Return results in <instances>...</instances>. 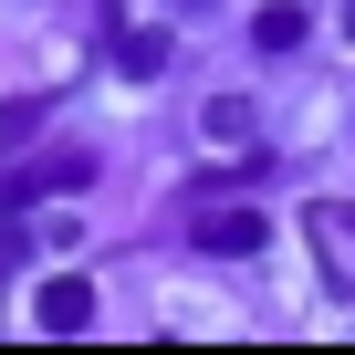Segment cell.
<instances>
[{
    "label": "cell",
    "instance_id": "6da1fadb",
    "mask_svg": "<svg viewBox=\"0 0 355 355\" xmlns=\"http://www.w3.org/2000/svg\"><path fill=\"white\" fill-rule=\"evenodd\" d=\"M189 241H199V251H220V261H251V251L272 241V220H261V209H241V199H220V209L199 199V209H189Z\"/></svg>",
    "mask_w": 355,
    "mask_h": 355
},
{
    "label": "cell",
    "instance_id": "7a4b0ae2",
    "mask_svg": "<svg viewBox=\"0 0 355 355\" xmlns=\"http://www.w3.org/2000/svg\"><path fill=\"white\" fill-rule=\"evenodd\" d=\"M32 313H42V334H84V324H94V282H42Z\"/></svg>",
    "mask_w": 355,
    "mask_h": 355
},
{
    "label": "cell",
    "instance_id": "3957f363",
    "mask_svg": "<svg viewBox=\"0 0 355 355\" xmlns=\"http://www.w3.org/2000/svg\"><path fill=\"white\" fill-rule=\"evenodd\" d=\"M84 178H94V157H84V146H63V157H42V167H21V178H11V199H42V189H84Z\"/></svg>",
    "mask_w": 355,
    "mask_h": 355
},
{
    "label": "cell",
    "instance_id": "277c9868",
    "mask_svg": "<svg viewBox=\"0 0 355 355\" xmlns=\"http://www.w3.org/2000/svg\"><path fill=\"white\" fill-rule=\"evenodd\" d=\"M105 53H115V73H125V84H157V73H167V32H115Z\"/></svg>",
    "mask_w": 355,
    "mask_h": 355
},
{
    "label": "cell",
    "instance_id": "5b68a950",
    "mask_svg": "<svg viewBox=\"0 0 355 355\" xmlns=\"http://www.w3.org/2000/svg\"><path fill=\"white\" fill-rule=\"evenodd\" d=\"M303 32H313V21H303V11H293V0H272V11H261V21H251V42H261V53H293V42H303Z\"/></svg>",
    "mask_w": 355,
    "mask_h": 355
},
{
    "label": "cell",
    "instance_id": "8992f818",
    "mask_svg": "<svg viewBox=\"0 0 355 355\" xmlns=\"http://www.w3.org/2000/svg\"><path fill=\"white\" fill-rule=\"evenodd\" d=\"M199 125H209V136H220V146H241V136H251V105H241V94H220V105H209V115H199Z\"/></svg>",
    "mask_w": 355,
    "mask_h": 355
},
{
    "label": "cell",
    "instance_id": "52a82bcc",
    "mask_svg": "<svg viewBox=\"0 0 355 355\" xmlns=\"http://www.w3.org/2000/svg\"><path fill=\"white\" fill-rule=\"evenodd\" d=\"M32 125H42V105L21 94V105H0V146H32Z\"/></svg>",
    "mask_w": 355,
    "mask_h": 355
},
{
    "label": "cell",
    "instance_id": "ba28073f",
    "mask_svg": "<svg viewBox=\"0 0 355 355\" xmlns=\"http://www.w3.org/2000/svg\"><path fill=\"white\" fill-rule=\"evenodd\" d=\"M313 230H324L334 251H355V209H313Z\"/></svg>",
    "mask_w": 355,
    "mask_h": 355
},
{
    "label": "cell",
    "instance_id": "9c48e42d",
    "mask_svg": "<svg viewBox=\"0 0 355 355\" xmlns=\"http://www.w3.org/2000/svg\"><path fill=\"white\" fill-rule=\"evenodd\" d=\"M345 11H355V0H345Z\"/></svg>",
    "mask_w": 355,
    "mask_h": 355
}]
</instances>
